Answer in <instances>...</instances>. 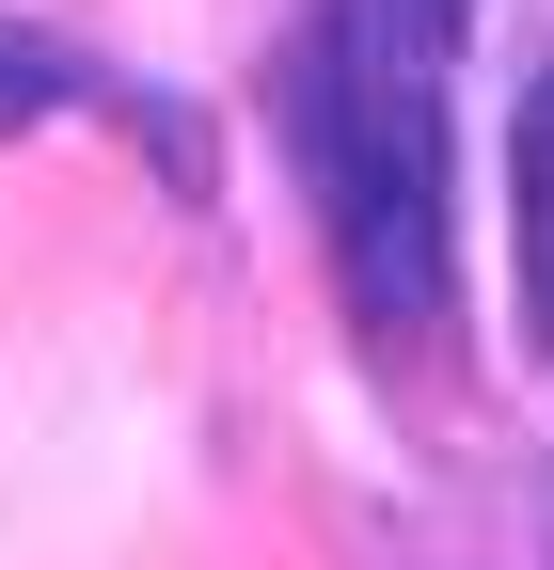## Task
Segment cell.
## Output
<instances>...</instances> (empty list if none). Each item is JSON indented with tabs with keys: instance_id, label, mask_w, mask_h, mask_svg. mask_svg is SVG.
Listing matches in <instances>:
<instances>
[{
	"instance_id": "6da1fadb",
	"label": "cell",
	"mask_w": 554,
	"mask_h": 570,
	"mask_svg": "<svg viewBox=\"0 0 554 570\" xmlns=\"http://www.w3.org/2000/svg\"><path fill=\"white\" fill-rule=\"evenodd\" d=\"M475 0H333L286 48V159L365 333H444V48Z\"/></svg>"
},
{
	"instance_id": "7a4b0ae2",
	"label": "cell",
	"mask_w": 554,
	"mask_h": 570,
	"mask_svg": "<svg viewBox=\"0 0 554 570\" xmlns=\"http://www.w3.org/2000/svg\"><path fill=\"white\" fill-rule=\"evenodd\" d=\"M523 285H538V348H554V63L523 96Z\"/></svg>"
},
{
	"instance_id": "3957f363",
	"label": "cell",
	"mask_w": 554,
	"mask_h": 570,
	"mask_svg": "<svg viewBox=\"0 0 554 570\" xmlns=\"http://www.w3.org/2000/svg\"><path fill=\"white\" fill-rule=\"evenodd\" d=\"M63 96H80V63H63L48 32H17V17H0V127H32V111H63Z\"/></svg>"
}]
</instances>
